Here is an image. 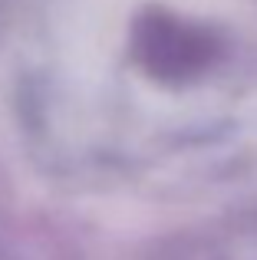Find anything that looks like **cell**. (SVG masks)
I'll return each mask as SVG.
<instances>
[]
</instances>
